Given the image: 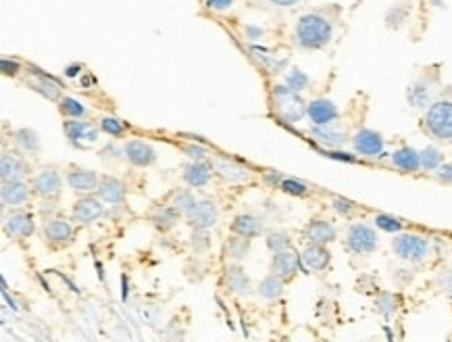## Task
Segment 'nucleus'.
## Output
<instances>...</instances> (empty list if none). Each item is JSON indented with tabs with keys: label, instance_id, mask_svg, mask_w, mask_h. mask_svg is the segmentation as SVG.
I'll use <instances>...</instances> for the list:
<instances>
[{
	"label": "nucleus",
	"instance_id": "nucleus-1",
	"mask_svg": "<svg viewBox=\"0 0 452 342\" xmlns=\"http://www.w3.org/2000/svg\"><path fill=\"white\" fill-rule=\"evenodd\" d=\"M333 38V23L319 11L304 13L294 28V42L302 50H321Z\"/></svg>",
	"mask_w": 452,
	"mask_h": 342
},
{
	"label": "nucleus",
	"instance_id": "nucleus-2",
	"mask_svg": "<svg viewBox=\"0 0 452 342\" xmlns=\"http://www.w3.org/2000/svg\"><path fill=\"white\" fill-rule=\"evenodd\" d=\"M423 126L440 142H452V98H438L425 111Z\"/></svg>",
	"mask_w": 452,
	"mask_h": 342
},
{
	"label": "nucleus",
	"instance_id": "nucleus-3",
	"mask_svg": "<svg viewBox=\"0 0 452 342\" xmlns=\"http://www.w3.org/2000/svg\"><path fill=\"white\" fill-rule=\"evenodd\" d=\"M273 100L277 106V115L288 124H298L306 115V102L300 94L292 92L286 84L273 86Z\"/></svg>",
	"mask_w": 452,
	"mask_h": 342
},
{
	"label": "nucleus",
	"instance_id": "nucleus-4",
	"mask_svg": "<svg viewBox=\"0 0 452 342\" xmlns=\"http://www.w3.org/2000/svg\"><path fill=\"white\" fill-rule=\"evenodd\" d=\"M392 249L398 259L409 263H423L431 253L429 240L419 234H398L392 240Z\"/></svg>",
	"mask_w": 452,
	"mask_h": 342
},
{
	"label": "nucleus",
	"instance_id": "nucleus-5",
	"mask_svg": "<svg viewBox=\"0 0 452 342\" xmlns=\"http://www.w3.org/2000/svg\"><path fill=\"white\" fill-rule=\"evenodd\" d=\"M346 247L355 255H369L377 249V232L369 223H353L346 232Z\"/></svg>",
	"mask_w": 452,
	"mask_h": 342
},
{
	"label": "nucleus",
	"instance_id": "nucleus-6",
	"mask_svg": "<svg viewBox=\"0 0 452 342\" xmlns=\"http://www.w3.org/2000/svg\"><path fill=\"white\" fill-rule=\"evenodd\" d=\"M353 146L359 155L371 157V159H382L386 155V142L384 136L375 130L363 128L353 136Z\"/></svg>",
	"mask_w": 452,
	"mask_h": 342
},
{
	"label": "nucleus",
	"instance_id": "nucleus-7",
	"mask_svg": "<svg viewBox=\"0 0 452 342\" xmlns=\"http://www.w3.org/2000/svg\"><path fill=\"white\" fill-rule=\"evenodd\" d=\"M63 130H65V136L69 138V142L77 149H88V146L98 142V130L88 122L69 120L63 124Z\"/></svg>",
	"mask_w": 452,
	"mask_h": 342
},
{
	"label": "nucleus",
	"instance_id": "nucleus-8",
	"mask_svg": "<svg viewBox=\"0 0 452 342\" xmlns=\"http://www.w3.org/2000/svg\"><path fill=\"white\" fill-rule=\"evenodd\" d=\"M337 115H340V113H337V106L329 98H315V100L306 102V117L317 128L333 126Z\"/></svg>",
	"mask_w": 452,
	"mask_h": 342
},
{
	"label": "nucleus",
	"instance_id": "nucleus-9",
	"mask_svg": "<svg viewBox=\"0 0 452 342\" xmlns=\"http://www.w3.org/2000/svg\"><path fill=\"white\" fill-rule=\"evenodd\" d=\"M188 221L194 230H210L219 221V209L215 200H198V205L188 213Z\"/></svg>",
	"mask_w": 452,
	"mask_h": 342
},
{
	"label": "nucleus",
	"instance_id": "nucleus-10",
	"mask_svg": "<svg viewBox=\"0 0 452 342\" xmlns=\"http://www.w3.org/2000/svg\"><path fill=\"white\" fill-rule=\"evenodd\" d=\"M124 157L136 167H148L157 161V151L144 140H130L124 146Z\"/></svg>",
	"mask_w": 452,
	"mask_h": 342
},
{
	"label": "nucleus",
	"instance_id": "nucleus-11",
	"mask_svg": "<svg viewBox=\"0 0 452 342\" xmlns=\"http://www.w3.org/2000/svg\"><path fill=\"white\" fill-rule=\"evenodd\" d=\"M34 217L30 213L23 211H13L7 219H5V232L11 238H28L34 232Z\"/></svg>",
	"mask_w": 452,
	"mask_h": 342
},
{
	"label": "nucleus",
	"instance_id": "nucleus-12",
	"mask_svg": "<svg viewBox=\"0 0 452 342\" xmlns=\"http://www.w3.org/2000/svg\"><path fill=\"white\" fill-rule=\"evenodd\" d=\"M32 196V190L28 188L26 182L15 180V182H3V190H0V198H3V205L9 209L21 207L23 202H28Z\"/></svg>",
	"mask_w": 452,
	"mask_h": 342
},
{
	"label": "nucleus",
	"instance_id": "nucleus-13",
	"mask_svg": "<svg viewBox=\"0 0 452 342\" xmlns=\"http://www.w3.org/2000/svg\"><path fill=\"white\" fill-rule=\"evenodd\" d=\"M213 169L223 178V180H228V182H248L253 178V171L242 165V163H236L232 159H217L213 163Z\"/></svg>",
	"mask_w": 452,
	"mask_h": 342
},
{
	"label": "nucleus",
	"instance_id": "nucleus-14",
	"mask_svg": "<svg viewBox=\"0 0 452 342\" xmlns=\"http://www.w3.org/2000/svg\"><path fill=\"white\" fill-rule=\"evenodd\" d=\"M304 238L311 245H327L335 240V227L327 219H313L304 227Z\"/></svg>",
	"mask_w": 452,
	"mask_h": 342
},
{
	"label": "nucleus",
	"instance_id": "nucleus-15",
	"mask_svg": "<svg viewBox=\"0 0 452 342\" xmlns=\"http://www.w3.org/2000/svg\"><path fill=\"white\" fill-rule=\"evenodd\" d=\"M329 261H331V255L325 249V245H308L300 255V263L308 272H323L327 269Z\"/></svg>",
	"mask_w": 452,
	"mask_h": 342
},
{
	"label": "nucleus",
	"instance_id": "nucleus-16",
	"mask_svg": "<svg viewBox=\"0 0 452 342\" xmlns=\"http://www.w3.org/2000/svg\"><path fill=\"white\" fill-rule=\"evenodd\" d=\"M300 265H302V263H300V255L294 253L292 249H288V251L277 253V255L273 257L271 272H273L275 276H279L282 280H290V278L298 272Z\"/></svg>",
	"mask_w": 452,
	"mask_h": 342
},
{
	"label": "nucleus",
	"instance_id": "nucleus-17",
	"mask_svg": "<svg viewBox=\"0 0 452 342\" xmlns=\"http://www.w3.org/2000/svg\"><path fill=\"white\" fill-rule=\"evenodd\" d=\"M32 188L44 198L46 196H57L61 192V188H63V178L52 169H44L32 180Z\"/></svg>",
	"mask_w": 452,
	"mask_h": 342
},
{
	"label": "nucleus",
	"instance_id": "nucleus-18",
	"mask_svg": "<svg viewBox=\"0 0 452 342\" xmlns=\"http://www.w3.org/2000/svg\"><path fill=\"white\" fill-rule=\"evenodd\" d=\"M213 171H215L213 165H208V163H204V161H194V163L186 165V169H184V180H186V184L192 186V188H204V186L210 182Z\"/></svg>",
	"mask_w": 452,
	"mask_h": 342
},
{
	"label": "nucleus",
	"instance_id": "nucleus-19",
	"mask_svg": "<svg viewBox=\"0 0 452 342\" xmlns=\"http://www.w3.org/2000/svg\"><path fill=\"white\" fill-rule=\"evenodd\" d=\"M104 213V207L94 196H83L73 205V217L81 223H92Z\"/></svg>",
	"mask_w": 452,
	"mask_h": 342
},
{
	"label": "nucleus",
	"instance_id": "nucleus-20",
	"mask_svg": "<svg viewBox=\"0 0 452 342\" xmlns=\"http://www.w3.org/2000/svg\"><path fill=\"white\" fill-rule=\"evenodd\" d=\"M98 196L110 205L121 202L128 196V186H126V182H121L117 178H102L100 186H98Z\"/></svg>",
	"mask_w": 452,
	"mask_h": 342
},
{
	"label": "nucleus",
	"instance_id": "nucleus-21",
	"mask_svg": "<svg viewBox=\"0 0 452 342\" xmlns=\"http://www.w3.org/2000/svg\"><path fill=\"white\" fill-rule=\"evenodd\" d=\"M392 163L400 171L415 173V171L421 169V153L415 151L413 146H400V149H396L392 153Z\"/></svg>",
	"mask_w": 452,
	"mask_h": 342
},
{
	"label": "nucleus",
	"instance_id": "nucleus-22",
	"mask_svg": "<svg viewBox=\"0 0 452 342\" xmlns=\"http://www.w3.org/2000/svg\"><path fill=\"white\" fill-rule=\"evenodd\" d=\"M232 230L234 234L238 236H244V238H255L263 232V221L261 217L253 215V213H242L234 219L232 223Z\"/></svg>",
	"mask_w": 452,
	"mask_h": 342
},
{
	"label": "nucleus",
	"instance_id": "nucleus-23",
	"mask_svg": "<svg viewBox=\"0 0 452 342\" xmlns=\"http://www.w3.org/2000/svg\"><path fill=\"white\" fill-rule=\"evenodd\" d=\"M67 184L69 188H73L75 192H92L94 188L100 186V180L94 171L90 169H73L67 175Z\"/></svg>",
	"mask_w": 452,
	"mask_h": 342
},
{
	"label": "nucleus",
	"instance_id": "nucleus-24",
	"mask_svg": "<svg viewBox=\"0 0 452 342\" xmlns=\"http://www.w3.org/2000/svg\"><path fill=\"white\" fill-rule=\"evenodd\" d=\"M431 94H433V88L423 82V79H417L415 84L409 86L406 90V100L413 108H427L431 104Z\"/></svg>",
	"mask_w": 452,
	"mask_h": 342
},
{
	"label": "nucleus",
	"instance_id": "nucleus-25",
	"mask_svg": "<svg viewBox=\"0 0 452 342\" xmlns=\"http://www.w3.org/2000/svg\"><path fill=\"white\" fill-rule=\"evenodd\" d=\"M311 134H313V138H315L319 144H323V146H327V149H340V146H344L346 140H348V136H346L344 132H337V130L331 128V126H325V128L313 126V128H311Z\"/></svg>",
	"mask_w": 452,
	"mask_h": 342
},
{
	"label": "nucleus",
	"instance_id": "nucleus-26",
	"mask_svg": "<svg viewBox=\"0 0 452 342\" xmlns=\"http://www.w3.org/2000/svg\"><path fill=\"white\" fill-rule=\"evenodd\" d=\"M23 173H26V165L21 157L15 153H5L3 159H0V175H3V182H15Z\"/></svg>",
	"mask_w": 452,
	"mask_h": 342
},
{
	"label": "nucleus",
	"instance_id": "nucleus-27",
	"mask_svg": "<svg viewBox=\"0 0 452 342\" xmlns=\"http://www.w3.org/2000/svg\"><path fill=\"white\" fill-rule=\"evenodd\" d=\"M225 286H228L234 294H248L250 292V280L244 274L242 267L232 265L225 269Z\"/></svg>",
	"mask_w": 452,
	"mask_h": 342
},
{
	"label": "nucleus",
	"instance_id": "nucleus-28",
	"mask_svg": "<svg viewBox=\"0 0 452 342\" xmlns=\"http://www.w3.org/2000/svg\"><path fill=\"white\" fill-rule=\"evenodd\" d=\"M44 232H46V238L52 240V243H67L73 236V227H71V223L67 219L57 217V219H50L46 223Z\"/></svg>",
	"mask_w": 452,
	"mask_h": 342
},
{
	"label": "nucleus",
	"instance_id": "nucleus-29",
	"mask_svg": "<svg viewBox=\"0 0 452 342\" xmlns=\"http://www.w3.org/2000/svg\"><path fill=\"white\" fill-rule=\"evenodd\" d=\"M30 86H32L36 92H40V94H44L46 98H50V100L57 98L59 92H61L59 82H57L52 75H48V73H36V77L30 79Z\"/></svg>",
	"mask_w": 452,
	"mask_h": 342
},
{
	"label": "nucleus",
	"instance_id": "nucleus-30",
	"mask_svg": "<svg viewBox=\"0 0 452 342\" xmlns=\"http://www.w3.org/2000/svg\"><path fill=\"white\" fill-rule=\"evenodd\" d=\"M282 292H284V280H282L279 276H275V274L267 276V278L259 284V294H261L263 298H267V301L279 298Z\"/></svg>",
	"mask_w": 452,
	"mask_h": 342
},
{
	"label": "nucleus",
	"instance_id": "nucleus-31",
	"mask_svg": "<svg viewBox=\"0 0 452 342\" xmlns=\"http://www.w3.org/2000/svg\"><path fill=\"white\" fill-rule=\"evenodd\" d=\"M59 111L63 113V115H67L69 120H81V117H86V113H88L83 102L73 98V96H63L59 100Z\"/></svg>",
	"mask_w": 452,
	"mask_h": 342
},
{
	"label": "nucleus",
	"instance_id": "nucleus-32",
	"mask_svg": "<svg viewBox=\"0 0 452 342\" xmlns=\"http://www.w3.org/2000/svg\"><path fill=\"white\" fill-rule=\"evenodd\" d=\"M15 142H17V146H19L23 153H28V155L38 153V149H40V138H38V134H36L34 130H28V128L15 132Z\"/></svg>",
	"mask_w": 452,
	"mask_h": 342
},
{
	"label": "nucleus",
	"instance_id": "nucleus-33",
	"mask_svg": "<svg viewBox=\"0 0 452 342\" xmlns=\"http://www.w3.org/2000/svg\"><path fill=\"white\" fill-rule=\"evenodd\" d=\"M419 153H421V169H425V171H438V169L444 165V155H442L440 149H435V146H425V149L419 151Z\"/></svg>",
	"mask_w": 452,
	"mask_h": 342
},
{
	"label": "nucleus",
	"instance_id": "nucleus-34",
	"mask_svg": "<svg viewBox=\"0 0 452 342\" xmlns=\"http://www.w3.org/2000/svg\"><path fill=\"white\" fill-rule=\"evenodd\" d=\"M373 221H375V225L380 227L382 232H388V234H400L402 227H404L402 219H398V217H394V215H388V213L375 215Z\"/></svg>",
	"mask_w": 452,
	"mask_h": 342
},
{
	"label": "nucleus",
	"instance_id": "nucleus-35",
	"mask_svg": "<svg viewBox=\"0 0 452 342\" xmlns=\"http://www.w3.org/2000/svg\"><path fill=\"white\" fill-rule=\"evenodd\" d=\"M250 249V238H244V236H236L228 243V247H225V251H228V257H232L234 261H242L246 257Z\"/></svg>",
	"mask_w": 452,
	"mask_h": 342
},
{
	"label": "nucleus",
	"instance_id": "nucleus-36",
	"mask_svg": "<svg viewBox=\"0 0 452 342\" xmlns=\"http://www.w3.org/2000/svg\"><path fill=\"white\" fill-rule=\"evenodd\" d=\"M177 217H179V213L169 205V207H161L155 213L153 221L157 223V227H161V230H169V227H173L177 223Z\"/></svg>",
	"mask_w": 452,
	"mask_h": 342
},
{
	"label": "nucleus",
	"instance_id": "nucleus-37",
	"mask_svg": "<svg viewBox=\"0 0 452 342\" xmlns=\"http://www.w3.org/2000/svg\"><path fill=\"white\" fill-rule=\"evenodd\" d=\"M308 84H311V77L304 71H300V69H290L288 75H286V86L292 92H296V94L304 92L308 88Z\"/></svg>",
	"mask_w": 452,
	"mask_h": 342
},
{
	"label": "nucleus",
	"instance_id": "nucleus-38",
	"mask_svg": "<svg viewBox=\"0 0 452 342\" xmlns=\"http://www.w3.org/2000/svg\"><path fill=\"white\" fill-rule=\"evenodd\" d=\"M198 205V200L194 198V194L192 192H188V190H181V192H175L173 194V198H171V207L177 211V213H190L194 207Z\"/></svg>",
	"mask_w": 452,
	"mask_h": 342
},
{
	"label": "nucleus",
	"instance_id": "nucleus-39",
	"mask_svg": "<svg viewBox=\"0 0 452 342\" xmlns=\"http://www.w3.org/2000/svg\"><path fill=\"white\" fill-rule=\"evenodd\" d=\"M100 130H102L104 134H108L110 138H121V136L128 132V126H126L121 120H117V117L106 115V117L100 120Z\"/></svg>",
	"mask_w": 452,
	"mask_h": 342
},
{
	"label": "nucleus",
	"instance_id": "nucleus-40",
	"mask_svg": "<svg viewBox=\"0 0 452 342\" xmlns=\"http://www.w3.org/2000/svg\"><path fill=\"white\" fill-rule=\"evenodd\" d=\"M279 190H284L286 194H292V196H304V194H308L311 188L306 182H302L298 178H284Z\"/></svg>",
	"mask_w": 452,
	"mask_h": 342
},
{
	"label": "nucleus",
	"instance_id": "nucleus-41",
	"mask_svg": "<svg viewBox=\"0 0 452 342\" xmlns=\"http://www.w3.org/2000/svg\"><path fill=\"white\" fill-rule=\"evenodd\" d=\"M290 245H292V243H290L288 234H284V232H271V234L267 236V247H269V251H273L275 255L288 251Z\"/></svg>",
	"mask_w": 452,
	"mask_h": 342
},
{
	"label": "nucleus",
	"instance_id": "nucleus-42",
	"mask_svg": "<svg viewBox=\"0 0 452 342\" xmlns=\"http://www.w3.org/2000/svg\"><path fill=\"white\" fill-rule=\"evenodd\" d=\"M398 303H400V298H398L396 294L384 292V294L377 298V309H380L386 317H390V315H394V313L398 311Z\"/></svg>",
	"mask_w": 452,
	"mask_h": 342
},
{
	"label": "nucleus",
	"instance_id": "nucleus-43",
	"mask_svg": "<svg viewBox=\"0 0 452 342\" xmlns=\"http://www.w3.org/2000/svg\"><path fill=\"white\" fill-rule=\"evenodd\" d=\"M331 207L337 215H342V217H351L357 209V205L348 198H342V196H333L331 198Z\"/></svg>",
	"mask_w": 452,
	"mask_h": 342
},
{
	"label": "nucleus",
	"instance_id": "nucleus-44",
	"mask_svg": "<svg viewBox=\"0 0 452 342\" xmlns=\"http://www.w3.org/2000/svg\"><path fill=\"white\" fill-rule=\"evenodd\" d=\"M406 15H409V9L406 7H392L386 15V21H388V28H400L404 21H406Z\"/></svg>",
	"mask_w": 452,
	"mask_h": 342
},
{
	"label": "nucleus",
	"instance_id": "nucleus-45",
	"mask_svg": "<svg viewBox=\"0 0 452 342\" xmlns=\"http://www.w3.org/2000/svg\"><path fill=\"white\" fill-rule=\"evenodd\" d=\"M323 157L331 159V161H340V163H357V157L346 153V151H340V149H323L321 151Z\"/></svg>",
	"mask_w": 452,
	"mask_h": 342
},
{
	"label": "nucleus",
	"instance_id": "nucleus-46",
	"mask_svg": "<svg viewBox=\"0 0 452 342\" xmlns=\"http://www.w3.org/2000/svg\"><path fill=\"white\" fill-rule=\"evenodd\" d=\"M184 153L192 159V161H204L208 157V149L206 146H198V144H186Z\"/></svg>",
	"mask_w": 452,
	"mask_h": 342
},
{
	"label": "nucleus",
	"instance_id": "nucleus-47",
	"mask_svg": "<svg viewBox=\"0 0 452 342\" xmlns=\"http://www.w3.org/2000/svg\"><path fill=\"white\" fill-rule=\"evenodd\" d=\"M204 5H206L210 11L223 13V11H230V9L234 7V0H204Z\"/></svg>",
	"mask_w": 452,
	"mask_h": 342
},
{
	"label": "nucleus",
	"instance_id": "nucleus-48",
	"mask_svg": "<svg viewBox=\"0 0 452 342\" xmlns=\"http://www.w3.org/2000/svg\"><path fill=\"white\" fill-rule=\"evenodd\" d=\"M0 69H3L5 75H17V73L21 71V65H19V61L5 57L3 61H0Z\"/></svg>",
	"mask_w": 452,
	"mask_h": 342
},
{
	"label": "nucleus",
	"instance_id": "nucleus-49",
	"mask_svg": "<svg viewBox=\"0 0 452 342\" xmlns=\"http://www.w3.org/2000/svg\"><path fill=\"white\" fill-rule=\"evenodd\" d=\"M263 34H265V30L263 28H259V26H246L244 28V36L248 38V40H261L263 38Z\"/></svg>",
	"mask_w": 452,
	"mask_h": 342
},
{
	"label": "nucleus",
	"instance_id": "nucleus-50",
	"mask_svg": "<svg viewBox=\"0 0 452 342\" xmlns=\"http://www.w3.org/2000/svg\"><path fill=\"white\" fill-rule=\"evenodd\" d=\"M435 175H438L440 180H444V182H452V161H450V163H444V165L435 171Z\"/></svg>",
	"mask_w": 452,
	"mask_h": 342
},
{
	"label": "nucleus",
	"instance_id": "nucleus-51",
	"mask_svg": "<svg viewBox=\"0 0 452 342\" xmlns=\"http://www.w3.org/2000/svg\"><path fill=\"white\" fill-rule=\"evenodd\" d=\"M284 178H286V175H282V173H277V171H269V173L265 175V182H267L269 186H273V188H279L282 182H284Z\"/></svg>",
	"mask_w": 452,
	"mask_h": 342
},
{
	"label": "nucleus",
	"instance_id": "nucleus-52",
	"mask_svg": "<svg viewBox=\"0 0 452 342\" xmlns=\"http://www.w3.org/2000/svg\"><path fill=\"white\" fill-rule=\"evenodd\" d=\"M81 69H83V65H81V63H73V65H67L63 73H65V77H69V79H71V77H77V75L81 73Z\"/></svg>",
	"mask_w": 452,
	"mask_h": 342
},
{
	"label": "nucleus",
	"instance_id": "nucleus-53",
	"mask_svg": "<svg viewBox=\"0 0 452 342\" xmlns=\"http://www.w3.org/2000/svg\"><path fill=\"white\" fill-rule=\"evenodd\" d=\"M269 3H271L273 7H282V9H288V7H294V5H298L300 0H269Z\"/></svg>",
	"mask_w": 452,
	"mask_h": 342
},
{
	"label": "nucleus",
	"instance_id": "nucleus-54",
	"mask_svg": "<svg viewBox=\"0 0 452 342\" xmlns=\"http://www.w3.org/2000/svg\"><path fill=\"white\" fill-rule=\"evenodd\" d=\"M92 82L96 84V79H94L92 75H86V77H81V86H90Z\"/></svg>",
	"mask_w": 452,
	"mask_h": 342
},
{
	"label": "nucleus",
	"instance_id": "nucleus-55",
	"mask_svg": "<svg viewBox=\"0 0 452 342\" xmlns=\"http://www.w3.org/2000/svg\"><path fill=\"white\" fill-rule=\"evenodd\" d=\"M429 3H431V5H435V7H440V5H442V0H429Z\"/></svg>",
	"mask_w": 452,
	"mask_h": 342
}]
</instances>
